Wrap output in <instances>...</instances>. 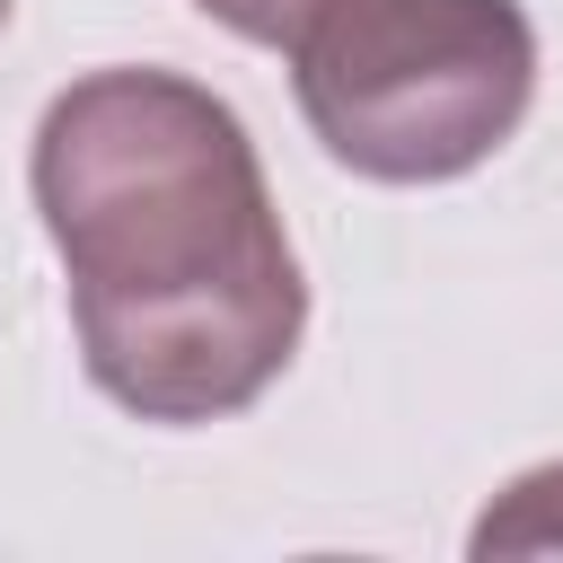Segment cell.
I'll list each match as a JSON object with an SVG mask.
<instances>
[{"label": "cell", "mask_w": 563, "mask_h": 563, "mask_svg": "<svg viewBox=\"0 0 563 563\" xmlns=\"http://www.w3.org/2000/svg\"><path fill=\"white\" fill-rule=\"evenodd\" d=\"M211 26H229L238 44H273V53H290V35L325 9V0H194Z\"/></svg>", "instance_id": "4"}, {"label": "cell", "mask_w": 563, "mask_h": 563, "mask_svg": "<svg viewBox=\"0 0 563 563\" xmlns=\"http://www.w3.org/2000/svg\"><path fill=\"white\" fill-rule=\"evenodd\" d=\"M290 88L334 167L449 185L519 132L537 26L519 0H325L290 35Z\"/></svg>", "instance_id": "2"}, {"label": "cell", "mask_w": 563, "mask_h": 563, "mask_svg": "<svg viewBox=\"0 0 563 563\" xmlns=\"http://www.w3.org/2000/svg\"><path fill=\"white\" fill-rule=\"evenodd\" d=\"M0 26H9V0H0Z\"/></svg>", "instance_id": "5"}, {"label": "cell", "mask_w": 563, "mask_h": 563, "mask_svg": "<svg viewBox=\"0 0 563 563\" xmlns=\"http://www.w3.org/2000/svg\"><path fill=\"white\" fill-rule=\"evenodd\" d=\"M88 378L141 422L246 413L299 352L308 282L246 123L185 70L70 79L26 158Z\"/></svg>", "instance_id": "1"}, {"label": "cell", "mask_w": 563, "mask_h": 563, "mask_svg": "<svg viewBox=\"0 0 563 563\" xmlns=\"http://www.w3.org/2000/svg\"><path fill=\"white\" fill-rule=\"evenodd\" d=\"M475 554H563V466L519 475L484 519H475Z\"/></svg>", "instance_id": "3"}]
</instances>
